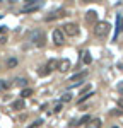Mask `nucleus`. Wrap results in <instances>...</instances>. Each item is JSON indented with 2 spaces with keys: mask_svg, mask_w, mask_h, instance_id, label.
Here are the masks:
<instances>
[{
  "mask_svg": "<svg viewBox=\"0 0 123 128\" xmlns=\"http://www.w3.org/2000/svg\"><path fill=\"white\" fill-rule=\"evenodd\" d=\"M110 24L108 22H96V28H94V34L98 38H104L108 32H110Z\"/></svg>",
  "mask_w": 123,
  "mask_h": 128,
  "instance_id": "1",
  "label": "nucleus"
},
{
  "mask_svg": "<svg viewBox=\"0 0 123 128\" xmlns=\"http://www.w3.org/2000/svg\"><path fill=\"white\" fill-rule=\"evenodd\" d=\"M31 41L36 44V46H44V34H43V31H34L32 34H31Z\"/></svg>",
  "mask_w": 123,
  "mask_h": 128,
  "instance_id": "2",
  "label": "nucleus"
},
{
  "mask_svg": "<svg viewBox=\"0 0 123 128\" xmlns=\"http://www.w3.org/2000/svg\"><path fill=\"white\" fill-rule=\"evenodd\" d=\"M63 32L67 34V36H77L79 34V28H77V24H65L63 26Z\"/></svg>",
  "mask_w": 123,
  "mask_h": 128,
  "instance_id": "3",
  "label": "nucleus"
},
{
  "mask_svg": "<svg viewBox=\"0 0 123 128\" xmlns=\"http://www.w3.org/2000/svg\"><path fill=\"white\" fill-rule=\"evenodd\" d=\"M63 41H65V38H63V31L62 29H55L53 31V43H55L56 46H62Z\"/></svg>",
  "mask_w": 123,
  "mask_h": 128,
  "instance_id": "4",
  "label": "nucleus"
},
{
  "mask_svg": "<svg viewBox=\"0 0 123 128\" xmlns=\"http://www.w3.org/2000/svg\"><path fill=\"white\" fill-rule=\"evenodd\" d=\"M63 16H67V14H65V10H63V9H58V10H55V12H51L50 16H46V20L50 22V20L60 19V17H63Z\"/></svg>",
  "mask_w": 123,
  "mask_h": 128,
  "instance_id": "5",
  "label": "nucleus"
},
{
  "mask_svg": "<svg viewBox=\"0 0 123 128\" xmlns=\"http://www.w3.org/2000/svg\"><path fill=\"white\" fill-rule=\"evenodd\" d=\"M41 9V4H29L22 9V14H31V12H36V10Z\"/></svg>",
  "mask_w": 123,
  "mask_h": 128,
  "instance_id": "6",
  "label": "nucleus"
},
{
  "mask_svg": "<svg viewBox=\"0 0 123 128\" xmlns=\"http://www.w3.org/2000/svg\"><path fill=\"white\" fill-rule=\"evenodd\" d=\"M102 121L99 118H94V120H89L87 123H86V128H101Z\"/></svg>",
  "mask_w": 123,
  "mask_h": 128,
  "instance_id": "7",
  "label": "nucleus"
},
{
  "mask_svg": "<svg viewBox=\"0 0 123 128\" xmlns=\"http://www.w3.org/2000/svg\"><path fill=\"white\" fill-rule=\"evenodd\" d=\"M86 20L91 24V22H98V12L96 10H89L86 12Z\"/></svg>",
  "mask_w": 123,
  "mask_h": 128,
  "instance_id": "8",
  "label": "nucleus"
},
{
  "mask_svg": "<svg viewBox=\"0 0 123 128\" xmlns=\"http://www.w3.org/2000/svg\"><path fill=\"white\" fill-rule=\"evenodd\" d=\"M58 70L63 72V74L68 72V70H70V62H68V60H62L60 63H58Z\"/></svg>",
  "mask_w": 123,
  "mask_h": 128,
  "instance_id": "9",
  "label": "nucleus"
},
{
  "mask_svg": "<svg viewBox=\"0 0 123 128\" xmlns=\"http://www.w3.org/2000/svg\"><path fill=\"white\" fill-rule=\"evenodd\" d=\"M12 109H16V111L24 109V99H17V101H14V102H12Z\"/></svg>",
  "mask_w": 123,
  "mask_h": 128,
  "instance_id": "10",
  "label": "nucleus"
},
{
  "mask_svg": "<svg viewBox=\"0 0 123 128\" xmlns=\"http://www.w3.org/2000/svg\"><path fill=\"white\" fill-rule=\"evenodd\" d=\"M87 75V72L84 70V72H80V74H75V75H72L70 77V82H77V80H82L84 77Z\"/></svg>",
  "mask_w": 123,
  "mask_h": 128,
  "instance_id": "11",
  "label": "nucleus"
},
{
  "mask_svg": "<svg viewBox=\"0 0 123 128\" xmlns=\"http://www.w3.org/2000/svg\"><path fill=\"white\" fill-rule=\"evenodd\" d=\"M82 62H84L86 65H89V63L92 62V56H91L89 51H84V53H82Z\"/></svg>",
  "mask_w": 123,
  "mask_h": 128,
  "instance_id": "12",
  "label": "nucleus"
},
{
  "mask_svg": "<svg viewBox=\"0 0 123 128\" xmlns=\"http://www.w3.org/2000/svg\"><path fill=\"white\" fill-rule=\"evenodd\" d=\"M123 29V16H118L116 17V34Z\"/></svg>",
  "mask_w": 123,
  "mask_h": 128,
  "instance_id": "13",
  "label": "nucleus"
},
{
  "mask_svg": "<svg viewBox=\"0 0 123 128\" xmlns=\"http://www.w3.org/2000/svg\"><path fill=\"white\" fill-rule=\"evenodd\" d=\"M29 96H32V89H22V90H20V98L22 99H26V98H29Z\"/></svg>",
  "mask_w": 123,
  "mask_h": 128,
  "instance_id": "14",
  "label": "nucleus"
},
{
  "mask_svg": "<svg viewBox=\"0 0 123 128\" xmlns=\"http://www.w3.org/2000/svg\"><path fill=\"white\" fill-rule=\"evenodd\" d=\"M9 87H10V82H7V80H0V90H7Z\"/></svg>",
  "mask_w": 123,
  "mask_h": 128,
  "instance_id": "15",
  "label": "nucleus"
},
{
  "mask_svg": "<svg viewBox=\"0 0 123 128\" xmlns=\"http://www.w3.org/2000/svg\"><path fill=\"white\" fill-rule=\"evenodd\" d=\"M55 67H56V60H50V62L46 63V68L50 70V72H51L53 68H55Z\"/></svg>",
  "mask_w": 123,
  "mask_h": 128,
  "instance_id": "16",
  "label": "nucleus"
},
{
  "mask_svg": "<svg viewBox=\"0 0 123 128\" xmlns=\"http://www.w3.org/2000/svg\"><path fill=\"white\" fill-rule=\"evenodd\" d=\"M68 101H72V94L70 92H65V94L62 96V102H68Z\"/></svg>",
  "mask_w": 123,
  "mask_h": 128,
  "instance_id": "17",
  "label": "nucleus"
},
{
  "mask_svg": "<svg viewBox=\"0 0 123 128\" xmlns=\"http://www.w3.org/2000/svg\"><path fill=\"white\" fill-rule=\"evenodd\" d=\"M48 74H50V70L46 68V67H43V68H41L40 72H38V75H40V77H46Z\"/></svg>",
  "mask_w": 123,
  "mask_h": 128,
  "instance_id": "18",
  "label": "nucleus"
},
{
  "mask_svg": "<svg viewBox=\"0 0 123 128\" xmlns=\"http://www.w3.org/2000/svg\"><path fill=\"white\" fill-rule=\"evenodd\" d=\"M89 116H87V114H86V116H82L80 120H79V123H77V125H86V123H87V121H89Z\"/></svg>",
  "mask_w": 123,
  "mask_h": 128,
  "instance_id": "19",
  "label": "nucleus"
},
{
  "mask_svg": "<svg viewBox=\"0 0 123 128\" xmlns=\"http://www.w3.org/2000/svg\"><path fill=\"white\" fill-rule=\"evenodd\" d=\"M7 65H9V68H12V67H16V65H17V60H16V58H10L9 62H7Z\"/></svg>",
  "mask_w": 123,
  "mask_h": 128,
  "instance_id": "20",
  "label": "nucleus"
},
{
  "mask_svg": "<svg viewBox=\"0 0 123 128\" xmlns=\"http://www.w3.org/2000/svg\"><path fill=\"white\" fill-rule=\"evenodd\" d=\"M16 84H17V86H20V87H24V86H26V79H16Z\"/></svg>",
  "mask_w": 123,
  "mask_h": 128,
  "instance_id": "21",
  "label": "nucleus"
},
{
  "mask_svg": "<svg viewBox=\"0 0 123 128\" xmlns=\"http://www.w3.org/2000/svg\"><path fill=\"white\" fill-rule=\"evenodd\" d=\"M41 123H43V121H41V120H38V121H34V123H32V125H31L29 128H38L41 125Z\"/></svg>",
  "mask_w": 123,
  "mask_h": 128,
  "instance_id": "22",
  "label": "nucleus"
},
{
  "mask_svg": "<svg viewBox=\"0 0 123 128\" xmlns=\"http://www.w3.org/2000/svg\"><path fill=\"white\" fill-rule=\"evenodd\" d=\"M53 111H55V113H60V111H62V104H56V106H55V109H53Z\"/></svg>",
  "mask_w": 123,
  "mask_h": 128,
  "instance_id": "23",
  "label": "nucleus"
},
{
  "mask_svg": "<svg viewBox=\"0 0 123 128\" xmlns=\"http://www.w3.org/2000/svg\"><path fill=\"white\" fill-rule=\"evenodd\" d=\"M24 2H26V4H28V5H29V4H34V2H36V0H24Z\"/></svg>",
  "mask_w": 123,
  "mask_h": 128,
  "instance_id": "24",
  "label": "nucleus"
},
{
  "mask_svg": "<svg viewBox=\"0 0 123 128\" xmlns=\"http://www.w3.org/2000/svg\"><path fill=\"white\" fill-rule=\"evenodd\" d=\"M118 104H120V108H123V98L120 99V101H118Z\"/></svg>",
  "mask_w": 123,
  "mask_h": 128,
  "instance_id": "25",
  "label": "nucleus"
},
{
  "mask_svg": "<svg viewBox=\"0 0 123 128\" xmlns=\"http://www.w3.org/2000/svg\"><path fill=\"white\" fill-rule=\"evenodd\" d=\"M118 89H120V90L123 92V82H122V84H118Z\"/></svg>",
  "mask_w": 123,
  "mask_h": 128,
  "instance_id": "26",
  "label": "nucleus"
},
{
  "mask_svg": "<svg viewBox=\"0 0 123 128\" xmlns=\"http://www.w3.org/2000/svg\"><path fill=\"white\" fill-rule=\"evenodd\" d=\"M82 2H87L89 4V2H98V0H82Z\"/></svg>",
  "mask_w": 123,
  "mask_h": 128,
  "instance_id": "27",
  "label": "nucleus"
},
{
  "mask_svg": "<svg viewBox=\"0 0 123 128\" xmlns=\"http://www.w3.org/2000/svg\"><path fill=\"white\" fill-rule=\"evenodd\" d=\"M113 128H118V126H113Z\"/></svg>",
  "mask_w": 123,
  "mask_h": 128,
  "instance_id": "28",
  "label": "nucleus"
}]
</instances>
